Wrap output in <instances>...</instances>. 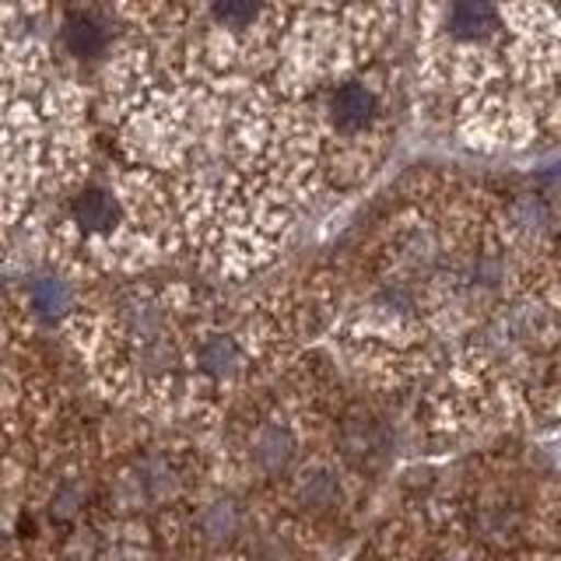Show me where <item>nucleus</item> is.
Listing matches in <instances>:
<instances>
[{"mask_svg":"<svg viewBox=\"0 0 561 561\" xmlns=\"http://www.w3.org/2000/svg\"><path fill=\"white\" fill-rule=\"evenodd\" d=\"M78 347L119 411L207 435L236 403L330 327L323 267L263 285L145 280L110 309L70 316Z\"/></svg>","mask_w":561,"mask_h":561,"instance_id":"3","label":"nucleus"},{"mask_svg":"<svg viewBox=\"0 0 561 561\" xmlns=\"http://www.w3.org/2000/svg\"><path fill=\"white\" fill-rule=\"evenodd\" d=\"M60 39L75 60H99L110 49V22L92 8H75L64 18Z\"/></svg>","mask_w":561,"mask_h":561,"instance_id":"5","label":"nucleus"},{"mask_svg":"<svg viewBox=\"0 0 561 561\" xmlns=\"http://www.w3.org/2000/svg\"><path fill=\"white\" fill-rule=\"evenodd\" d=\"M210 473L295 561H344L408 463L397 414L316 341L204 435Z\"/></svg>","mask_w":561,"mask_h":561,"instance_id":"2","label":"nucleus"},{"mask_svg":"<svg viewBox=\"0 0 561 561\" xmlns=\"http://www.w3.org/2000/svg\"><path fill=\"white\" fill-rule=\"evenodd\" d=\"M323 267V344L397 414L408 460L561 432V250L537 218L449 190Z\"/></svg>","mask_w":561,"mask_h":561,"instance_id":"1","label":"nucleus"},{"mask_svg":"<svg viewBox=\"0 0 561 561\" xmlns=\"http://www.w3.org/2000/svg\"><path fill=\"white\" fill-rule=\"evenodd\" d=\"M116 4H123V11L127 14H154L158 11V4H162V0H116Z\"/></svg>","mask_w":561,"mask_h":561,"instance_id":"6","label":"nucleus"},{"mask_svg":"<svg viewBox=\"0 0 561 561\" xmlns=\"http://www.w3.org/2000/svg\"><path fill=\"white\" fill-rule=\"evenodd\" d=\"M344 561H561V460L534 438L408 460Z\"/></svg>","mask_w":561,"mask_h":561,"instance_id":"4","label":"nucleus"}]
</instances>
